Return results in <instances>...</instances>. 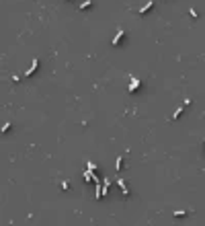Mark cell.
Segmentation results:
<instances>
[{"label":"cell","mask_w":205,"mask_h":226,"mask_svg":"<svg viewBox=\"0 0 205 226\" xmlns=\"http://www.w3.org/2000/svg\"><path fill=\"white\" fill-rule=\"evenodd\" d=\"M125 35H127V33H125L123 29H117V33H115V37L111 39V43H113V45H119V43L123 41V37H125Z\"/></svg>","instance_id":"1"},{"label":"cell","mask_w":205,"mask_h":226,"mask_svg":"<svg viewBox=\"0 0 205 226\" xmlns=\"http://www.w3.org/2000/svg\"><path fill=\"white\" fill-rule=\"evenodd\" d=\"M129 78H131V82H129V86H127V90H129V93H135V90H138V88H140V84H142V82H140L138 78H135V76H129Z\"/></svg>","instance_id":"2"},{"label":"cell","mask_w":205,"mask_h":226,"mask_svg":"<svg viewBox=\"0 0 205 226\" xmlns=\"http://www.w3.org/2000/svg\"><path fill=\"white\" fill-rule=\"evenodd\" d=\"M37 68H39V60H37V58H35V60H33V62H31V66H29V68H27V72H25V74H27V76H33V74H35V72H37Z\"/></svg>","instance_id":"3"},{"label":"cell","mask_w":205,"mask_h":226,"mask_svg":"<svg viewBox=\"0 0 205 226\" xmlns=\"http://www.w3.org/2000/svg\"><path fill=\"white\" fill-rule=\"evenodd\" d=\"M117 185L121 187V191H123V197H127V195H129V187H127V183H125V179H117Z\"/></svg>","instance_id":"4"},{"label":"cell","mask_w":205,"mask_h":226,"mask_svg":"<svg viewBox=\"0 0 205 226\" xmlns=\"http://www.w3.org/2000/svg\"><path fill=\"white\" fill-rule=\"evenodd\" d=\"M152 8H154V0H148V2H146V4L140 8V14H146V12H150Z\"/></svg>","instance_id":"5"},{"label":"cell","mask_w":205,"mask_h":226,"mask_svg":"<svg viewBox=\"0 0 205 226\" xmlns=\"http://www.w3.org/2000/svg\"><path fill=\"white\" fill-rule=\"evenodd\" d=\"M105 193H103V187H101V181H97L95 183V199H101Z\"/></svg>","instance_id":"6"},{"label":"cell","mask_w":205,"mask_h":226,"mask_svg":"<svg viewBox=\"0 0 205 226\" xmlns=\"http://www.w3.org/2000/svg\"><path fill=\"white\" fill-rule=\"evenodd\" d=\"M90 6H93V0H84V2L78 4V10H88Z\"/></svg>","instance_id":"7"},{"label":"cell","mask_w":205,"mask_h":226,"mask_svg":"<svg viewBox=\"0 0 205 226\" xmlns=\"http://www.w3.org/2000/svg\"><path fill=\"white\" fill-rule=\"evenodd\" d=\"M123 167H125V165H123V156H119L117 161H115V169H117V171H121Z\"/></svg>","instance_id":"8"},{"label":"cell","mask_w":205,"mask_h":226,"mask_svg":"<svg viewBox=\"0 0 205 226\" xmlns=\"http://www.w3.org/2000/svg\"><path fill=\"white\" fill-rule=\"evenodd\" d=\"M187 214H189V212H185V210H176V212H174V218H185Z\"/></svg>","instance_id":"9"},{"label":"cell","mask_w":205,"mask_h":226,"mask_svg":"<svg viewBox=\"0 0 205 226\" xmlns=\"http://www.w3.org/2000/svg\"><path fill=\"white\" fill-rule=\"evenodd\" d=\"M180 115H183V107H178V109H176V111L172 113V119H178Z\"/></svg>","instance_id":"10"},{"label":"cell","mask_w":205,"mask_h":226,"mask_svg":"<svg viewBox=\"0 0 205 226\" xmlns=\"http://www.w3.org/2000/svg\"><path fill=\"white\" fill-rule=\"evenodd\" d=\"M86 165H88V169H90V171H93V173H97V165H95V163H90V161H88Z\"/></svg>","instance_id":"11"},{"label":"cell","mask_w":205,"mask_h":226,"mask_svg":"<svg viewBox=\"0 0 205 226\" xmlns=\"http://www.w3.org/2000/svg\"><path fill=\"white\" fill-rule=\"evenodd\" d=\"M10 127H12V123H4V125H2V134H6Z\"/></svg>","instance_id":"12"},{"label":"cell","mask_w":205,"mask_h":226,"mask_svg":"<svg viewBox=\"0 0 205 226\" xmlns=\"http://www.w3.org/2000/svg\"><path fill=\"white\" fill-rule=\"evenodd\" d=\"M189 14H191V17H193V19H197V17H199V12H197V10H195V8H191V10H189Z\"/></svg>","instance_id":"13"},{"label":"cell","mask_w":205,"mask_h":226,"mask_svg":"<svg viewBox=\"0 0 205 226\" xmlns=\"http://www.w3.org/2000/svg\"><path fill=\"white\" fill-rule=\"evenodd\" d=\"M62 189L68 191V189H70V183H68V181H64V183H62Z\"/></svg>","instance_id":"14"}]
</instances>
